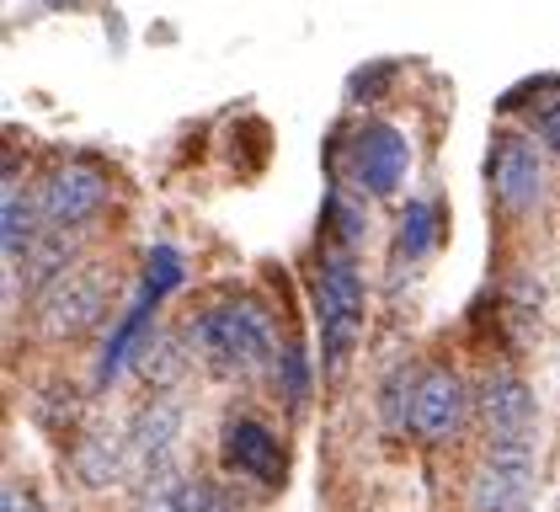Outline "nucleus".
I'll use <instances>...</instances> for the list:
<instances>
[{
	"label": "nucleus",
	"instance_id": "obj_12",
	"mask_svg": "<svg viewBox=\"0 0 560 512\" xmlns=\"http://www.w3.org/2000/svg\"><path fill=\"white\" fill-rule=\"evenodd\" d=\"M124 459H129V432H118L113 422H96L75 449V475L91 491H107L124 475Z\"/></svg>",
	"mask_w": 560,
	"mask_h": 512
},
{
	"label": "nucleus",
	"instance_id": "obj_11",
	"mask_svg": "<svg viewBox=\"0 0 560 512\" xmlns=\"http://www.w3.org/2000/svg\"><path fill=\"white\" fill-rule=\"evenodd\" d=\"M176 432H182V411H176L172 395H161L155 406H144V411L133 417V432H129V459H133V469L144 475V469H155V465H172Z\"/></svg>",
	"mask_w": 560,
	"mask_h": 512
},
{
	"label": "nucleus",
	"instance_id": "obj_4",
	"mask_svg": "<svg viewBox=\"0 0 560 512\" xmlns=\"http://www.w3.org/2000/svg\"><path fill=\"white\" fill-rule=\"evenodd\" d=\"M107 310V272L102 267H81V272H65L54 289H44L38 299V331L54 341L65 337H86L91 326L102 321Z\"/></svg>",
	"mask_w": 560,
	"mask_h": 512
},
{
	"label": "nucleus",
	"instance_id": "obj_16",
	"mask_svg": "<svg viewBox=\"0 0 560 512\" xmlns=\"http://www.w3.org/2000/svg\"><path fill=\"white\" fill-rule=\"evenodd\" d=\"M182 512H235V508L224 502V491H219V486H209V480H187Z\"/></svg>",
	"mask_w": 560,
	"mask_h": 512
},
{
	"label": "nucleus",
	"instance_id": "obj_15",
	"mask_svg": "<svg viewBox=\"0 0 560 512\" xmlns=\"http://www.w3.org/2000/svg\"><path fill=\"white\" fill-rule=\"evenodd\" d=\"M144 289L155 299H166L172 289H182V256L172 252V246H155L150 252V272H144Z\"/></svg>",
	"mask_w": 560,
	"mask_h": 512
},
{
	"label": "nucleus",
	"instance_id": "obj_14",
	"mask_svg": "<svg viewBox=\"0 0 560 512\" xmlns=\"http://www.w3.org/2000/svg\"><path fill=\"white\" fill-rule=\"evenodd\" d=\"M432 241H438V213H432V203H411L406 224H400V256L406 261H422L432 252Z\"/></svg>",
	"mask_w": 560,
	"mask_h": 512
},
{
	"label": "nucleus",
	"instance_id": "obj_8",
	"mask_svg": "<svg viewBox=\"0 0 560 512\" xmlns=\"http://www.w3.org/2000/svg\"><path fill=\"white\" fill-rule=\"evenodd\" d=\"M475 417L486 422L491 443H528L534 422H539V406H534V389L517 380V374H486L480 395H475Z\"/></svg>",
	"mask_w": 560,
	"mask_h": 512
},
{
	"label": "nucleus",
	"instance_id": "obj_17",
	"mask_svg": "<svg viewBox=\"0 0 560 512\" xmlns=\"http://www.w3.org/2000/svg\"><path fill=\"white\" fill-rule=\"evenodd\" d=\"M0 512H44V502L33 491H22L16 480H5V497H0Z\"/></svg>",
	"mask_w": 560,
	"mask_h": 512
},
{
	"label": "nucleus",
	"instance_id": "obj_2",
	"mask_svg": "<svg viewBox=\"0 0 560 512\" xmlns=\"http://www.w3.org/2000/svg\"><path fill=\"white\" fill-rule=\"evenodd\" d=\"M315 310H320V341H326V369H342L352 341L363 331V278L352 256H331L315 283Z\"/></svg>",
	"mask_w": 560,
	"mask_h": 512
},
{
	"label": "nucleus",
	"instance_id": "obj_19",
	"mask_svg": "<svg viewBox=\"0 0 560 512\" xmlns=\"http://www.w3.org/2000/svg\"><path fill=\"white\" fill-rule=\"evenodd\" d=\"M539 139L550 144V155L560 161V102H556V107H545V113H539Z\"/></svg>",
	"mask_w": 560,
	"mask_h": 512
},
{
	"label": "nucleus",
	"instance_id": "obj_10",
	"mask_svg": "<svg viewBox=\"0 0 560 512\" xmlns=\"http://www.w3.org/2000/svg\"><path fill=\"white\" fill-rule=\"evenodd\" d=\"M224 459H230V469L252 475L257 486H283V449L257 417H230L224 422Z\"/></svg>",
	"mask_w": 560,
	"mask_h": 512
},
{
	"label": "nucleus",
	"instance_id": "obj_1",
	"mask_svg": "<svg viewBox=\"0 0 560 512\" xmlns=\"http://www.w3.org/2000/svg\"><path fill=\"white\" fill-rule=\"evenodd\" d=\"M187 352L219 374H257L272 363L278 352V337H272V315L261 310L257 299H219L209 304L192 326H187Z\"/></svg>",
	"mask_w": 560,
	"mask_h": 512
},
{
	"label": "nucleus",
	"instance_id": "obj_6",
	"mask_svg": "<svg viewBox=\"0 0 560 512\" xmlns=\"http://www.w3.org/2000/svg\"><path fill=\"white\" fill-rule=\"evenodd\" d=\"M411 166V144L406 133L389 124H363L352 133V150H347V171L352 182L369 193V198H389L400 187V176Z\"/></svg>",
	"mask_w": 560,
	"mask_h": 512
},
{
	"label": "nucleus",
	"instance_id": "obj_9",
	"mask_svg": "<svg viewBox=\"0 0 560 512\" xmlns=\"http://www.w3.org/2000/svg\"><path fill=\"white\" fill-rule=\"evenodd\" d=\"M470 417V395H465V384L459 374H448V369H428L422 380H417V395H411V432L417 438H428V443H443V438H454L459 427Z\"/></svg>",
	"mask_w": 560,
	"mask_h": 512
},
{
	"label": "nucleus",
	"instance_id": "obj_7",
	"mask_svg": "<svg viewBox=\"0 0 560 512\" xmlns=\"http://www.w3.org/2000/svg\"><path fill=\"white\" fill-rule=\"evenodd\" d=\"M102 203H107V182H102V171H91L86 161L54 166L44 176V187H38V209H44L48 230H75V224L96 219Z\"/></svg>",
	"mask_w": 560,
	"mask_h": 512
},
{
	"label": "nucleus",
	"instance_id": "obj_5",
	"mask_svg": "<svg viewBox=\"0 0 560 512\" xmlns=\"http://www.w3.org/2000/svg\"><path fill=\"white\" fill-rule=\"evenodd\" d=\"M491 187L508 213H534L545 203V155L528 133H502L491 150Z\"/></svg>",
	"mask_w": 560,
	"mask_h": 512
},
{
	"label": "nucleus",
	"instance_id": "obj_3",
	"mask_svg": "<svg viewBox=\"0 0 560 512\" xmlns=\"http://www.w3.org/2000/svg\"><path fill=\"white\" fill-rule=\"evenodd\" d=\"M475 512H528L534 508V449L528 443H491V454L470 475Z\"/></svg>",
	"mask_w": 560,
	"mask_h": 512
},
{
	"label": "nucleus",
	"instance_id": "obj_18",
	"mask_svg": "<svg viewBox=\"0 0 560 512\" xmlns=\"http://www.w3.org/2000/svg\"><path fill=\"white\" fill-rule=\"evenodd\" d=\"M389 81V65H374V70H358V81H352V102H363V96H380V85Z\"/></svg>",
	"mask_w": 560,
	"mask_h": 512
},
{
	"label": "nucleus",
	"instance_id": "obj_13",
	"mask_svg": "<svg viewBox=\"0 0 560 512\" xmlns=\"http://www.w3.org/2000/svg\"><path fill=\"white\" fill-rule=\"evenodd\" d=\"M182 497H187V475L176 465H155L133 486V512H182Z\"/></svg>",
	"mask_w": 560,
	"mask_h": 512
}]
</instances>
